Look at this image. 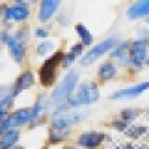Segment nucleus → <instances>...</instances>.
Masks as SVG:
<instances>
[{"label": "nucleus", "instance_id": "nucleus-1", "mask_svg": "<svg viewBox=\"0 0 149 149\" xmlns=\"http://www.w3.org/2000/svg\"><path fill=\"white\" fill-rule=\"evenodd\" d=\"M76 84H78V72L76 70H72L67 76L61 81V84L55 88V91L52 93V95L49 97V102H48L46 107L49 110H52L55 107H60L61 104H64L69 100L70 94L73 93Z\"/></svg>", "mask_w": 149, "mask_h": 149}, {"label": "nucleus", "instance_id": "nucleus-2", "mask_svg": "<svg viewBox=\"0 0 149 149\" xmlns=\"http://www.w3.org/2000/svg\"><path fill=\"white\" fill-rule=\"evenodd\" d=\"M98 97H100V93H98L97 84L86 82L79 86L76 95L70 100V104L72 106H86V104L95 103L98 100Z\"/></svg>", "mask_w": 149, "mask_h": 149}, {"label": "nucleus", "instance_id": "nucleus-3", "mask_svg": "<svg viewBox=\"0 0 149 149\" xmlns=\"http://www.w3.org/2000/svg\"><path fill=\"white\" fill-rule=\"evenodd\" d=\"M64 54L63 52H57L54 54L51 58H48L43 66L39 70V76H40V82L43 86H51L55 82V74H57V67L58 64L63 61Z\"/></svg>", "mask_w": 149, "mask_h": 149}, {"label": "nucleus", "instance_id": "nucleus-4", "mask_svg": "<svg viewBox=\"0 0 149 149\" xmlns=\"http://www.w3.org/2000/svg\"><path fill=\"white\" fill-rule=\"evenodd\" d=\"M86 116L85 110H58L57 115L52 121V127L54 128H67L69 125H73L79 121H82Z\"/></svg>", "mask_w": 149, "mask_h": 149}, {"label": "nucleus", "instance_id": "nucleus-5", "mask_svg": "<svg viewBox=\"0 0 149 149\" xmlns=\"http://www.w3.org/2000/svg\"><path fill=\"white\" fill-rule=\"evenodd\" d=\"M115 43H116V39H115V37H109V39L103 40L102 43L95 45L88 54H85V55L82 57L81 64H82V66H90L91 63H94L97 58H100L103 54H106L107 51H110V49L115 46Z\"/></svg>", "mask_w": 149, "mask_h": 149}, {"label": "nucleus", "instance_id": "nucleus-6", "mask_svg": "<svg viewBox=\"0 0 149 149\" xmlns=\"http://www.w3.org/2000/svg\"><path fill=\"white\" fill-rule=\"evenodd\" d=\"M33 119V113H31V109H21V110H15L12 112L10 115H8V118L5 119L3 125L0 127V133H5L8 130H10L12 127H18L22 125L29 121Z\"/></svg>", "mask_w": 149, "mask_h": 149}, {"label": "nucleus", "instance_id": "nucleus-7", "mask_svg": "<svg viewBox=\"0 0 149 149\" xmlns=\"http://www.w3.org/2000/svg\"><path fill=\"white\" fill-rule=\"evenodd\" d=\"M146 49H148V40L145 39H137L131 43L130 46V61L136 66L140 67L146 58Z\"/></svg>", "mask_w": 149, "mask_h": 149}, {"label": "nucleus", "instance_id": "nucleus-8", "mask_svg": "<svg viewBox=\"0 0 149 149\" xmlns=\"http://www.w3.org/2000/svg\"><path fill=\"white\" fill-rule=\"evenodd\" d=\"M104 140V134L103 133H97V131H85L78 137V145L85 148V149H97Z\"/></svg>", "mask_w": 149, "mask_h": 149}, {"label": "nucleus", "instance_id": "nucleus-9", "mask_svg": "<svg viewBox=\"0 0 149 149\" xmlns=\"http://www.w3.org/2000/svg\"><path fill=\"white\" fill-rule=\"evenodd\" d=\"M149 90V82H142L139 85L130 86V88H124V90H118L116 93H113L110 95V100H122V98H134L140 95L143 91Z\"/></svg>", "mask_w": 149, "mask_h": 149}, {"label": "nucleus", "instance_id": "nucleus-10", "mask_svg": "<svg viewBox=\"0 0 149 149\" xmlns=\"http://www.w3.org/2000/svg\"><path fill=\"white\" fill-rule=\"evenodd\" d=\"M61 0H42L39 6V19L42 22L49 21L57 12Z\"/></svg>", "mask_w": 149, "mask_h": 149}, {"label": "nucleus", "instance_id": "nucleus-11", "mask_svg": "<svg viewBox=\"0 0 149 149\" xmlns=\"http://www.w3.org/2000/svg\"><path fill=\"white\" fill-rule=\"evenodd\" d=\"M29 9L24 5H18V6H10V8H3V15L6 19H12V21H24L29 18Z\"/></svg>", "mask_w": 149, "mask_h": 149}, {"label": "nucleus", "instance_id": "nucleus-12", "mask_svg": "<svg viewBox=\"0 0 149 149\" xmlns=\"http://www.w3.org/2000/svg\"><path fill=\"white\" fill-rule=\"evenodd\" d=\"M130 19H139L149 15V0H137L127 12Z\"/></svg>", "mask_w": 149, "mask_h": 149}, {"label": "nucleus", "instance_id": "nucleus-13", "mask_svg": "<svg viewBox=\"0 0 149 149\" xmlns=\"http://www.w3.org/2000/svg\"><path fill=\"white\" fill-rule=\"evenodd\" d=\"M34 84V76H33V73L31 72H24L21 76L18 78L17 84H15V88H14V97L18 95L21 91L24 90H27L30 88V86H33Z\"/></svg>", "mask_w": 149, "mask_h": 149}, {"label": "nucleus", "instance_id": "nucleus-14", "mask_svg": "<svg viewBox=\"0 0 149 149\" xmlns=\"http://www.w3.org/2000/svg\"><path fill=\"white\" fill-rule=\"evenodd\" d=\"M8 46H9L10 55L15 58V61L21 63V61H22V57H24V45L21 43V40L18 39V37H9Z\"/></svg>", "mask_w": 149, "mask_h": 149}, {"label": "nucleus", "instance_id": "nucleus-15", "mask_svg": "<svg viewBox=\"0 0 149 149\" xmlns=\"http://www.w3.org/2000/svg\"><path fill=\"white\" fill-rule=\"evenodd\" d=\"M18 139H19V133H18V130L10 128V130L5 131L3 136L0 137V149H9V148H12V146L17 143Z\"/></svg>", "mask_w": 149, "mask_h": 149}, {"label": "nucleus", "instance_id": "nucleus-16", "mask_svg": "<svg viewBox=\"0 0 149 149\" xmlns=\"http://www.w3.org/2000/svg\"><path fill=\"white\" fill-rule=\"evenodd\" d=\"M116 76V67L112 63H103L98 69V78H100L103 82L110 81Z\"/></svg>", "mask_w": 149, "mask_h": 149}, {"label": "nucleus", "instance_id": "nucleus-17", "mask_svg": "<svg viewBox=\"0 0 149 149\" xmlns=\"http://www.w3.org/2000/svg\"><path fill=\"white\" fill-rule=\"evenodd\" d=\"M128 48H130V46H128L127 42L118 45V46L113 49V52H112V57L116 58V60H119V61H122L124 64H127V63H128Z\"/></svg>", "mask_w": 149, "mask_h": 149}, {"label": "nucleus", "instance_id": "nucleus-18", "mask_svg": "<svg viewBox=\"0 0 149 149\" xmlns=\"http://www.w3.org/2000/svg\"><path fill=\"white\" fill-rule=\"evenodd\" d=\"M148 128L143 127V125H136V124H128V127L125 128V133L128 136H131V137L134 139H140V137H145V136L148 134Z\"/></svg>", "mask_w": 149, "mask_h": 149}, {"label": "nucleus", "instance_id": "nucleus-19", "mask_svg": "<svg viewBox=\"0 0 149 149\" xmlns=\"http://www.w3.org/2000/svg\"><path fill=\"white\" fill-rule=\"evenodd\" d=\"M81 52H82V45H81V43L74 45V46L70 49V51H69V54L63 58V61H61V63H63V66H64V67L70 66V64L73 63V61L81 55Z\"/></svg>", "mask_w": 149, "mask_h": 149}, {"label": "nucleus", "instance_id": "nucleus-20", "mask_svg": "<svg viewBox=\"0 0 149 149\" xmlns=\"http://www.w3.org/2000/svg\"><path fill=\"white\" fill-rule=\"evenodd\" d=\"M74 29H76V33H78L79 37H81L82 45H91V42H93V34L90 33V30L86 29L84 24H78Z\"/></svg>", "mask_w": 149, "mask_h": 149}, {"label": "nucleus", "instance_id": "nucleus-21", "mask_svg": "<svg viewBox=\"0 0 149 149\" xmlns=\"http://www.w3.org/2000/svg\"><path fill=\"white\" fill-rule=\"evenodd\" d=\"M69 131L66 128H54L51 131V134H49V140H51L52 143H58V142H63L69 137Z\"/></svg>", "mask_w": 149, "mask_h": 149}, {"label": "nucleus", "instance_id": "nucleus-22", "mask_svg": "<svg viewBox=\"0 0 149 149\" xmlns=\"http://www.w3.org/2000/svg\"><path fill=\"white\" fill-rule=\"evenodd\" d=\"M52 49H54V43L49 42V40H45V42H42L39 46H37V54H39V55H45L48 52H51Z\"/></svg>", "mask_w": 149, "mask_h": 149}, {"label": "nucleus", "instance_id": "nucleus-23", "mask_svg": "<svg viewBox=\"0 0 149 149\" xmlns=\"http://www.w3.org/2000/svg\"><path fill=\"white\" fill-rule=\"evenodd\" d=\"M139 115V112L137 110H134V109H125V110H122V118H124V121H131V119H134L136 116Z\"/></svg>", "mask_w": 149, "mask_h": 149}, {"label": "nucleus", "instance_id": "nucleus-24", "mask_svg": "<svg viewBox=\"0 0 149 149\" xmlns=\"http://www.w3.org/2000/svg\"><path fill=\"white\" fill-rule=\"evenodd\" d=\"M122 149H149L146 145H136V143H128L125 146H122Z\"/></svg>", "mask_w": 149, "mask_h": 149}, {"label": "nucleus", "instance_id": "nucleus-25", "mask_svg": "<svg viewBox=\"0 0 149 149\" xmlns=\"http://www.w3.org/2000/svg\"><path fill=\"white\" fill-rule=\"evenodd\" d=\"M36 36H37V37H42V39H45V37L48 36V31H46V30L39 29V30H36Z\"/></svg>", "mask_w": 149, "mask_h": 149}, {"label": "nucleus", "instance_id": "nucleus-26", "mask_svg": "<svg viewBox=\"0 0 149 149\" xmlns=\"http://www.w3.org/2000/svg\"><path fill=\"white\" fill-rule=\"evenodd\" d=\"M18 3H24V5H30V3H33V2H36V0H17Z\"/></svg>", "mask_w": 149, "mask_h": 149}, {"label": "nucleus", "instance_id": "nucleus-27", "mask_svg": "<svg viewBox=\"0 0 149 149\" xmlns=\"http://www.w3.org/2000/svg\"><path fill=\"white\" fill-rule=\"evenodd\" d=\"M14 149H24V148H14Z\"/></svg>", "mask_w": 149, "mask_h": 149}, {"label": "nucleus", "instance_id": "nucleus-28", "mask_svg": "<svg viewBox=\"0 0 149 149\" xmlns=\"http://www.w3.org/2000/svg\"><path fill=\"white\" fill-rule=\"evenodd\" d=\"M148 66H149V58H148Z\"/></svg>", "mask_w": 149, "mask_h": 149}, {"label": "nucleus", "instance_id": "nucleus-29", "mask_svg": "<svg viewBox=\"0 0 149 149\" xmlns=\"http://www.w3.org/2000/svg\"><path fill=\"white\" fill-rule=\"evenodd\" d=\"M66 149H72V148H66Z\"/></svg>", "mask_w": 149, "mask_h": 149}]
</instances>
